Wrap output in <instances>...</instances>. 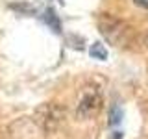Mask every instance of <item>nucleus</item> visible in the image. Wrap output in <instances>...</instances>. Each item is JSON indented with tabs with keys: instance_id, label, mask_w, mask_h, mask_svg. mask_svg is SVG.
Instances as JSON below:
<instances>
[{
	"instance_id": "obj_1",
	"label": "nucleus",
	"mask_w": 148,
	"mask_h": 139,
	"mask_svg": "<svg viewBox=\"0 0 148 139\" xmlns=\"http://www.w3.org/2000/svg\"><path fill=\"white\" fill-rule=\"evenodd\" d=\"M102 108V95L96 87H85L78 100L76 115L80 119H89L92 115H96Z\"/></svg>"
},
{
	"instance_id": "obj_2",
	"label": "nucleus",
	"mask_w": 148,
	"mask_h": 139,
	"mask_svg": "<svg viewBox=\"0 0 148 139\" xmlns=\"http://www.w3.org/2000/svg\"><path fill=\"white\" fill-rule=\"evenodd\" d=\"M43 21H45L50 28H52L56 34H59V32H61V22L58 21V17H56V13H54L52 8H48V9L43 13Z\"/></svg>"
},
{
	"instance_id": "obj_3",
	"label": "nucleus",
	"mask_w": 148,
	"mask_h": 139,
	"mask_svg": "<svg viewBox=\"0 0 148 139\" xmlns=\"http://www.w3.org/2000/svg\"><path fill=\"white\" fill-rule=\"evenodd\" d=\"M89 54L95 59H102V61L108 58V50H106V46L102 45V43H95V45H92L91 48H89Z\"/></svg>"
},
{
	"instance_id": "obj_4",
	"label": "nucleus",
	"mask_w": 148,
	"mask_h": 139,
	"mask_svg": "<svg viewBox=\"0 0 148 139\" xmlns=\"http://www.w3.org/2000/svg\"><path fill=\"white\" fill-rule=\"evenodd\" d=\"M120 119H122V111H120L119 106H113L111 108V113H109V124H119L120 122Z\"/></svg>"
},
{
	"instance_id": "obj_5",
	"label": "nucleus",
	"mask_w": 148,
	"mask_h": 139,
	"mask_svg": "<svg viewBox=\"0 0 148 139\" xmlns=\"http://www.w3.org/2000/svg\"><path fill=\"white\" fill-rule=\"evenodd\" d=\"M133 2H135L137 6H141V8H145V9H148V0H133Z\"/></svg>"
},
{
	"instance_id": "obj_6",
	"label": "nucleus",
	"mask_w": 148,
	"mask_h": 139,
	"mask_svg": "<svg viewBox=\"0 0 148 139\" xmlns=\"http://www.w3.org/2000/svg\"><path fill=\"white\" fill-rule=\"evenodd\" d=\"M145 43H146V46H148V34H146V39H145Z\"/></svg>"
}]
</instances>
